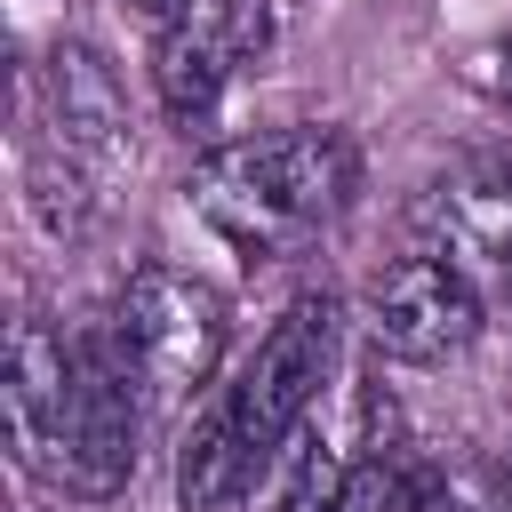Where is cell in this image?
Masks as SVG:
<instances>
[{
  "mask_svg": "<svg viewBox=\"0 0 512 512\" xmlns=\"http://www.w3.org/2000/svg\"><path fill=\"white\" fill-rule=\"evenodd\" d=\"M328 368H336V296L304 288L280 304V320L256 336V352L232 368V384L192 416V432L176 448L184 512H240L256 496V480L280 464V448L304 432Z\"/></svg>",
  "mask_w": 512,
  "mask_h": 512,
  "instance_id": "obj_1",
  "label": "cell"
},
{
  "mask_svg": "<svg viewBox=\"0 0 512 512\" xmlns=\"http://www.w3.org/2000/svg\"><path fill=\"white\" fill-rule=\"evenodd\" d=\"M352 176H360L352 136L320 128V120H296V128H264V136L216 144L184 176V200H192V216L224 248H240V256H288V248H304L352 200Z\"/></svg>",
  "mask_w": 512,
  "mask_h": 512,
  "instance_id": "obj_2",
  "label": "cell"
},
{
  "mask_svg": "<svg viewBox=\"0 0 512 512\" xmlns=\"http://www.w3.org/2000/svg\"><path fill=\"white\" fill-rule=\"evenodd\" d=\"M128 168V96L88 40H56L24 80V208L48 240H80Z\"/></svg>",
  "mask_w": 512,
  "mask_h": 512,
  "instance_id": "obj_3",
  "label": "cell"
},
{
  "mask_svg": "<svg viewBox=\"0 0 512 512\" xmlns=\"http://www.w3.org/2000/svg\"><path fill=\"white\" fill-rule=\"evenodd\" d=\"M112 352L144 400V416H176L224 360V296L200 272L136 264L112 296Z\"/></svg>",
  "mask_w": 512,
  "mask_h": 512,
  "instance_id": "obj_4",
  "label": "cell"
},
{
  "mask_svg": "<svg viewBox=\"0 0 512 512\" xmlns=\"http://www.w3.org/2000/svg\"><path fill=\"white\" fill-rule=\"evenodd\" d=\"M136 432H144V400L112 352V336H80L72 344V400H64V424H56V456H48V480L80 504H104L128 488L136 472Z\"/></svg>",
  "mask_w": 512,
  "mask_h": 512,
  "instance_id": "obj_5",
  "label": "cell"
},
{
  "mask_svg": "<svg viewBox=\"0 0 512 512\" xmlns=\"http://www.w3.org/2000/svg\"><path fill=\"white\" fill-rule=\"evenodd\" d=\"M264 48H272V0H184L176 16H160L152 88L184 128H200Z\"/></svg>",
  "mask_w": 512,
  "mask_h": 512,
  "instance_id": "obj_6",
  "label": "cell"
},
{
  "mask_svg": "<svg viewBox=\"0 0 512 512\" xmlns=\"http://www.w3.org/2000/svg\"><path fill=\"white\" fill-rule=\"evenodd\" d=\"M480 304H488V296H480L448 256L408 248V256H392V264L368 280V336H376L384 360L440 368V360H456V352L480 336Z\"/></svg>",
  "mask_w": 512,
  "mask_h": 512,
  "instance_id": "obj_7",
  "label": "cell"
},
{
  "mask_svg": "<svg viewBox=\"0 0 512 512\" xmlns=\"http://www.w3.org/2000/svg\"><path fill=\"white\" fill-rule=\"evenodd\" d=\"M424 248L480 296H512V168H456L424 192Z\"/></svg>",
  "mask_w": 512,
  "mask_h": 512,
  "instance_id": "obj_8",
  "label": "cell"
},
{
  "mask_svg": "<svg viewBox=\"0 0 512 512\" xmlns=\"http://www.w3.org/2000/svg\"><path fill=\"white\" fill-rule=\"evenodd\" d=\"M64 400H72V344L48 320H16V336H8V440H16V464L40 480L56 456Z\"/></svg>",
  "mask_w": 512,
  "mask_h": 512,
  "instance_id": "obj_9",
  "label": "cell"
},
{
  "mask_svg": "<svg viewBox=\"0 0 512 512\" xmlns=\"http://www.w3.org/2000/svg\"><path fill=\"white\" fill-rule=\"evenodd\" d=\"M424 504H432V472H416V464L392 456V448L352 456L344 496H336V512H424Z\"/></svg>",
  "mask_w": 512,
  "mask_h": 512,
  "instance_id": "obj_10",
  "label": "cell"
},
{
  "mask_svg": "<svg viewBox=\"0 0 512 512\" xmlns=\"http://www.w3.org/2000/svg\"><path fill=\"white\" fill-rule=\"evenodd\" d=\"M344 472H352V456H344V448L304 440V456H296V464H288V480H280V512H336Z\"/></svg>",
  "mask_w": 512,
  "mask_h": 512,
  "instance_id": "obj_11",
  "label": "cell"
},
{
  "mask_svg": "<svg viewBox=\"0 0 512 512\" xmlns=\"http://www.w3.org/2000/svg\"><path fill=\"white\" fill-rule=\"evenodd\" d=\"M464 72H472V88H488V96H496V104L512 112V32H496V40H480Z\"/></svg>",
  "mask_w": 512,
  "mask_h": 512,
  "instance_id": "obj_12",
  "label": "cell"
},
{
  "mask_svg": "<svg viewBox=\"0 0 512 512\" xmlns=\"http://www.w3.org/2000/svg\"><path fill=\"white\" fill-rule=\"evenodd\" d=\"M136 8H152V16H176V8H184V0H136Z\"/></svg>",
  "mask_w": 512,
  "mask_h": 512,
  "instance_id": "obj_13",
  "label": "cell"
}]
</instances>
